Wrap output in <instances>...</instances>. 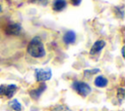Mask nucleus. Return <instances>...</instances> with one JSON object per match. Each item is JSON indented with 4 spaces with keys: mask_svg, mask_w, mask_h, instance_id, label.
<instances>
[{
    "mask_svg": "<svg viewBox=\"0 0 125 111\" xmlns=\"http://www.w3.org/2000/svg\"><path fill=\"white\" fill-rule=\"evenodd\" d=\"M27 53L28 55H30L35 58H41L45 56L46 51L39 37H34L31 39V41L28 43V46H27Z\"/></svg>",
    "mask_w": 125,
    "mask_h": 111,
    "instance_id": "f257e3e1",
    "label": "nucleus"
},
{
    "mask_svg": "<svg viewBox=\"0 0 125 111\" xmlns=\"http://www.w3.org/2000/svg\"><path fill=\"white\" fill-rule=\"evenodd\" d=\"M71 88L81 96L83 97H86L87 95H89V93L91 92L92 89L91 87L85 83V82H82V81H74L72 82L71 84Z\"/></svg>",
    "mask_w": 125,
    "mask_h": 111,
    "instance_id": "f03ea898",
    "label": "nucleus"
},
{
    "mask_svg": "<svg viewBox=\"0 0 125 111\" xmlns=\"http://www.w3.org/2000/svg\"><path fill=\"white\" fill-rule=\"evenodd\" d=\"M35 79L37 82H45L51 79L52 77V70L50 68H37L34 72Z\"/></svg>",
    "mask_w": 125,
    "mask_h": 111,
    "instance_id": "7ed1b4c3",
    "label": "nucleus"
},
{
    "mask_svg": "<svg viewBox=\"0 0 125 111\" xmlns=\"http://www.w3.org/2000/svg\"><path fill=\"white\" fill-rule=\"evenodd\" d=\"M17 90H18V87L15 84L0 85V95L2 97H5V98H11L14 96Z\"/></svg>",
    "mask_w": 125,
    "mask_h": 111,
    "instance_id": "20e7f679",
    "label": "nucleus"
},
{
    "mask_svg": "<svg viewBox=\"0 0 125 111\" xmlns=\"http://www.w3.org/2000/svg\"><path fill=\"white\" fill-rule=\"evenodd\" d=\"M4 31L7 35H19L21 31V26L18 22L10 21L4 26Z\"/></svg>",
    "mask_w": 125,
    "mask_h": 111,
    "instance_id": "39448f33",
    "label": "nucleus"
},
{
    "mask_svg": "<svg viewBox=\"0 0 125 111\" xmlns=\"http://www.w3.org/2000/svg\"><path fill=\"white\" fill-rule=\"evenodd\" d=\"M46 89H47L46 84H45L44 82H42L41 84H39V86H38L37 88L32 89L31 91H29V95H30V97H31V98H33V99L37 100V99L41 96V94L45 92V90H46Z\"/></svg>",
    "mask_w": 125,
    "mask_h": 111,
    "instance_id": "423d86ee",
    "label": "nucleus"
},
{
    "mask_svg": "<svg viewBox=\"0 0 125 111\" xmlns=\"http://www.w3.org/2000/svg\"><path fill=\"white\" fill-rule=\"evenodd\" d=\"M75 40H76V34L73 30H67L62 36V41L65 45H71L75 42Z\"/></svg>",
    "mask_w": 125,
    "mask_h": 111,
    "instance_id": "0eeeda50",
    "label": "nucleus"
},
{
    "mask_svg": "<svg viewBox=\"0 0 125 111\" xmlns=\"http://www.w3.org/2000/svg\"><path fill=\"white\" fill-rule=\"evenodd\" d=\"M104 46H105V42H104V40H97V41L93 44V46L91 47L90 54H91L92 56L98 55V54L104 48Z\"/></svg>",
    "mask_w": 125,
    "mask_h": 111,
    "instance_id": "6e6552de",
    "label": "nucleus"
},
{
    "mask_svg": "<svg viewBox=\"0 0 125 111\" xmlns=\"http://www.w3.org/2000/svg\"><path fill=\"white\" fill-rule=\"evenodd\" d=\"M66 7V0H54L52 8L56 12H61Z\"/></svg>",
    "mask_w": 125,
    "mask_h": 111,
    "instance_id": "1a4fd4ad",
    "label": "nucleus"
},
{
    "mask_svg": "<svg viewBox=\"0 0 125 111\" xmlns=\"http://www.w3.org/2000/svg\"><path fill=\"white\" fill-rule=\"evenodd\" d=\"M95 86L96 87H98V88H104V87H106L107 86V83H108V81H107V79L104 77V76H103V75H100V76H98V77H96V79H95Z\"/></svg>",
    "mask_w": 125,
    "mask_h": 111,
    "instance_id": "9d476101",
    "label": "nucleus"
},
{
    "mask_svg": "<svg viewBox=\"0 0 125 111\" xmlns=\"http://www.w3.org/2000/svg\"><path fill=\"white\" fill-rule=\"evenodd\" d=\"M9 105H10V107H11L13 110H15V111H21V104L20 103V101H19L18 99H13V100H11V101L9 102Z\"/></svg>",
    "mask_w": 125,
    "mask_h": 111,
    "instance_id": "9b49d317",
    "label": "nucleus"
},
{
    "mask_svg": "<svg viewBox=\"0 0 125 111\" xmlns=\"http://www.w3.org/2000/svg\"><path fill=\"white\" fill-rule=\"evenodd\" d=\"M99 71H100V69H98V68H96V69H91V70H85V71H84V75L89 78V77H91L93 74L98 73Z\"/></svg>",
    "mask_w": 125,
    "mask_h": 111,
    "instance_id": "f8f14e48",
    "label": "nucleus"
},
{
    "mask_svg": "<svg viewBox=\"0 0 125 111\" xmlns=\"http://www.w3.org/2000/svg\"><path fill=\"white\" fill-rule=\"evenodd\" d=\"M125 92V91H124L123 88L117 89V96L119 97L120 100H123V98H124V95H125V92Z\"/></svg>",
    "mask_w": 125,
    "mask_h": 111,
    "instance_id": "ddd939ff",
    "label": "nucleus"
},
{
    "mask_svg": "<svg viewBox=\"0 0 125 111\" xmlns=\"http://www.w3.org/2000/svg\"><path fill=\"white\" fill-rule=\"evenodd\" d=\"M48 1L49 0H30V2H32V3H37V4H40V5H43V6L47 5Z\"/></svg>",
    "mask_w": 125,
    "mask_h": 111,
    "instance_id": "4468645a",
    "label": "nucleus"
},
{
    "mask_svg": "<svg viewBox=\"0 0 125 111\" xmlns=\"http://www.w3.org/2000/svg\"><path fill=\"white\" fill-rule=\"evenodd\" d=\"M81 1H82V0H70V3H71L73 6H78V5H80Z\"/></svg>",
    "mask_w": 125,
    "mask_h": 111,
    "instance_id": "2eb2a0df",
    "label": "nucleus"
},
{
    "mask_svg": "<svg viewBox=\"0 0 125 111\" xmlns=\"http://www.w3.org/2000/svg\"><path fill=\"white\" fill-rule=\"evenodd\" d=\"M2 12V6H1V4H0V13Z\"/></svg>",
    "mask_w": 125,
    "mask_h": 111,
    "instance_id": "dca6fc26",
    "label": "nucleus"
}]
</instances>
